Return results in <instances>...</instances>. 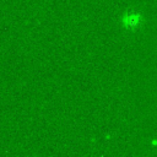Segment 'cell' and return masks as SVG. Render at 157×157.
I'll return each mask as SVG.
<instances>
[{
  "label": "cell",
  "mask_w": 157,
  "mask_h": 157,
  "mask_svg": "<svg viewBox=\"0 0 157 157\" xmlns=\"http://www.w3.org/2000/svg\"><path fill=\"white\" fill-rule=\"evenodd\" d=\"M140 20H141V17H140V15H137V13H130V15H128L126 17H124V23L126 25V26H129V27H135V26H137L139 23H140Z\"/></svg>",
  "instance_id": "6da1fadb"
}]
</instances>
